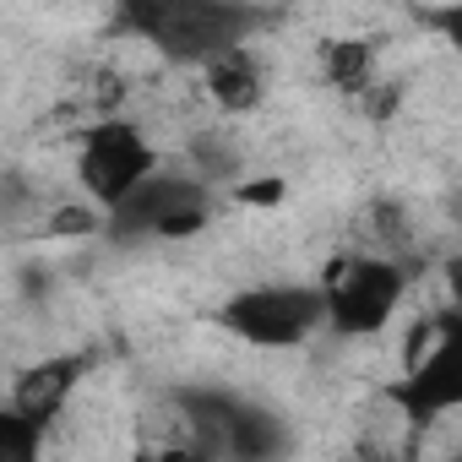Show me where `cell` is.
<instances>
[{"label": "cell", "instance_id": "cell-1", "mask_svg": "<svg viewBox=\"0 0 462 462\" xmlns=\"http://www.w3.org/2000/svg\"><path fill=\"white\" fill-rule=\"evenodd\" d=\"M115 28L152 44L163 60L201 71L223 50H240L267 28V12L235 6V0H125Z\"/></svg>", "mask_w": 462, "mask_h": 462}, {"label": "cell", "instance_id": "cell-2", "mask_svg": "<svg viewBox=\"0 0 462 462\" xmlns=\"http://www.w3.org/2000/svg\"><path fill=\"white\" fill-rule=\"evenodd\" d=\"M327 300V332L337 337H375L408 300V267L386 251H337L316 278Z\"/></svg>", "mask_w": 462, "mask_h": 462}, {"label": "cell", "instance_id": "cell-3", "mask_svg": "<svg viewBox=\"0 0 462 462\" xmlns=\"http://www.w3.org/2000/svg\"><path fill=\"white\" fill-rule=\"evenodd\" d=\"M212 185L201 174H174L158 169L142 190H131L109 217H104V240L109 245H142V240H190L212 223Z\"/></svg>", "mask_w": 462, "mask_h": 462}, {"label": "cell", "instance_id": "cell-4", "mask_svg": "<svg viewBox=\"0 0 462 462\" xmlns=\"http://www.w3.org/2000/svg\"><path fill=\"white\" fill-rule=\"evenodd\" d=\"M212 321L245 348H300L327 327V300L316 283H251L228 294Z\"/></svg>", "mask_w": 462, "mask_h": 462}, {"label": "cell", "instance_id": "cell-5", "mask_svg": "<svg viewBox=\"0 0 462 462\" xmlns=\"http://www.w3.org/2000/svg\"><path fill=\"white\" fill-rule=\"evenodd\" d=\"M408 430H424L462 408V310H435L408 354V375L392 386Z\"/></svg>", "mask_w": 462, "mask_h": 462}, {"label": "cell", "instance_id": "cell-6", "mask_svg": "<svg viewBox=\"0 0 462 462\" xmlns=\"http://www.w3.org/2000/svg\"><path fill=\"white\" fill-rule=\"evenodd\" d=\"M158 147L142 136L136 120H120V115H104L82 131V147H77V185L88 190V201L109 217L131 190H142L152 174H158Z\"/></svg>", "mask_w": 462, "mask_h": 462}, {"label": "cell", "instance_id": "cell-7", "mask_svg": "<svg viewBox=\"0 0 462 462\" xmlns=\"http://www.w3.org/2000/svg\"><path fill=\"white\" fill-rule=\"evenodd\" d=\"M207 419H212V435H217V451L223 462H283L289 457V424L256 402V397H240V392H223V386H196Z\"/></svg>", "mask_w": 462, "mask_h": 462}, {"label": "cell", "instance_id": "cell-8", "mask_svg": "<svg viewBox=\"0 0 462 462\" xmlns=\"http://www.w3.org/2000/svg\"><path fill=\"white\" fill-rule=\"evenodd\" d=\"M131 462H223L212 419L196 397V386L169 392L163 402H152L136 424V457Z\"/></svg>", "mask_w": 462, "mask_h": 462}, {"label": "cell", "instance_id": "cell-9", "mask_svg": "<svg viewBox=\"0 0 462 462\" xmlns=\"http://www.w3.org/2000/svg\"><path fill=\"white\" fill-rule=\"evenodd\" d=\"M88 370H93V354H88V348L44 354V359H33L28 370H17V375H12V397H6V408H12V413H23V419H33L39 430H55V424H60V413L71 408L77 386L88 381Z\"/></svg>", "mask_w": 462, "mask_h": 462}, {"label": "cell", "instance_id": "cell-10", "mask_svg": "<svg viewBox=\"0 0 462 462\" xmlns=\"http://www.w3.org/2000/svg\"><path fill=\"white\" fill-rule=\"evenodd\" d=\"M201 88L207 98L223 109V115H251L262 98H267V71L256 60V44H240V50H223L217 60L201 66Z\"/></svg>", "mask_w": 462, "mask_h": 462}, {"label": "cell", "instance_id": "cell-11", "mask_svg": "<svg viewBox=\"0 0 462 462\" xmlns=\"http://www.w3.org/2000/svg\"><path fill=\"white\" fill-rule=\"evenodd\" d=\"M321 71L337 93H370L375 88V44L370 39H332L321 50Z\"/></svg>", "mask_w": 462, "mask_h": 462}, {"label": "cell", "instance_id": "cell-12", "mask_svg": "<svg viewBox=\"0 0 462 462\" xmlns=\"http://www.w3.org/2000/svg\"><path fill=\"white\" fill-rule=\"evenodd\" d=\"M44 435L33 419L0 408V462H44Z\"/></svg>", "mask_w": 462, "mask_h": 462}, {"label": "cell", "instance_id": "cell-13", "mask_svg": "<svg viewBox=\"0 0 462 462\" xmlns=\"http://www.w3.org/2000/svg\"><path fill=\"white\" fill-rule=\"evenodd\" d=\"M44 235L50 240H88V235H104V212L93 201H66L44 217Z\"/></svg>", "mask_w": 462, "mask_h": 462}, {"label": "cell", "instance_id": "cell-14", "mask_svg": "<svg viewBox=\"0 0 462 462\" xmlns=\"http://www.w3.org/2000/svg\"><path fill=\"white\" fill-rule=\"evenodd\" d=\"M430 33H440V44L462 60V0H457V6H424V12H413Z\"/></svg>", "mask_w": 462, "mask_h": 462}, {"label": "cell", "instance_id": "cell-15", "mask_svg": "<svg viewBox=\"0 0 462 462\" xmlns=\"http://www.w3.org/2000/svg\"><path fill=\"white\" fill-rule=\"evenodd\" d=\"M440 283H446V310H462V251L440 262Z\"/></svg>", "mask_w": 462, "mask_h": 462}, {"label": "cell", "instance_id": "cell-16", "mask_svg": "<svg viewBox=\"0 0 462 462\" xmlns=\"http://www.w3.org/2000/svg\"><path fill=\"white\" fill-rule=\"evenodd\" d=\"M278 196H283V185H278V180H262V185H240V201H256V207H262V201H278Z\"/></svg>", "mask_w": 462, "mask_h": 462}, {"label": "cell", "instance_id": "cell-17", "mask_svg": "<svg viewBox=\"0 0 462 462\" xmlns=\"http://www.w3.org/2000/svg\"><path fill=\"white\" fill-rule=\"evenodd\" d=\"M446 462H462V446H457V451H451V457H446Z\"/></svg>", "mask_w": 462, "mask_h": 462}]
</instances>
